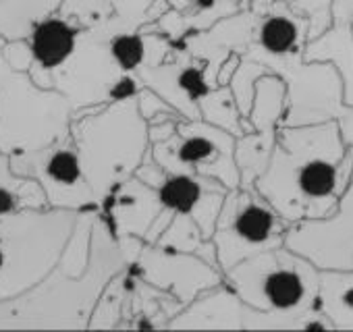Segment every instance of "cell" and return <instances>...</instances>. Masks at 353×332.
Segmentation results:
<instances>
[{"label":"cell","mask_w":353,"mask_h":332,"mask_svg":"<svg viewBox=\"0 0 353 332\" xmlns=\"http://www.w3.org/2000/svg\"><path fill=\"white\" fill-rule=\"evenodd\" d=\"M150 158L166 173L214 179L227 189L241 187L237 137L202 118H179L168 139L150 145Z\"/></svg>","instance_id":"obj_8"},{"label":"cell","mask_w":353,"mask_h":332,"mask_svg":"<svg viewBox=\"0 0 353 332\" xmlns=\"http://www.w3.org/2000/svg\"><path fill=\"white\" fill-rule=\"evenodd\" d=\"M141 87L135 75H127L114 63L106 38L96 30H83L69 61L50 71V90L65 94L75 112L137 96Z\"/></svg>","instance_id":"obj_9"},{"label":"cell","mask_w":353,"mask_h":332,"mask_svg":"<svg viewBox=\"0 0 353 332\" xmlns=\"http://www.w3.org/2000/svg\"><path fill=\"white\" fill-rule=\"evenodd\" d=\"M270 73L266 65L258 63V61H250V59H243L235 77L231 79V90L237 98V104L243 112V116L250 114L252 110V104H254V94H256V83L262 75Z\"/></svg>","instance_id":"obj_31"},{"label":"cell","mask_w":353,"mask_h":332,"mask_svg":"<svg viewBox=\"0 0 353 332\" xmlns=\"http://www.w3.org/2000/svg\"><path fill=\"white\" fill-rule=\"evenodd\" d=\"M127 297H129V268L114 274L112 280L102 291V295L94 307L90 328L92 330L119 328V324L123 322V309H125Z\"/></svg>","instance_id":"obj_27"},{"label":"cell","mask_w":353,"mask_h":332,"mask_svg":"<svg viewBox=\"0 0 353 332\" xmlns=\"http://www.w3.org/2000/svg\"><path fill=\"white\" fill-rule=\"evenodd\" d=\"M289 5L307 19L310 42L320 38L332 23V0H289Z\"/></svg>","instance_id":"obj_32"},{"label":"cell","mask_w":353,"mask_h":332,"mask_svg":"<svg viewBox=\"0 0 353 332\" xmlns=\"http://www.w3.org/2000/svg\"><path fill=\"white\" fill-rule=\"evenodd\" d=\"M245 303L233 287L221 282L200 293L190 305L172 315L168 330H245Z\"/></svg>","instance_id":"obj_20"},{"label":"cell","mask_w":353,"mask_h":332,"mask_svg":"<svg viewBox=\"0 0 353 332\" xmlns=\"http://www.w3.org/2000/svg\"><path fill=\"white\" fill-rule=\"evenodd\" d=\"M316 305L334 330H353V270H320Z\"/></svg>","instance_id":"obj_23"},{"label":"cell","mask_w":353,"mask_h":332,"mask_svg":"<svg viewBox=\"0 0 353 332\" xmlns=\"http://www.w3.org/2000/svg\"><path fill=\"white\" fill-rule=\"evenodd\" d=\"M79 34L81 30L59 13L42 19L28 38L34 52V65L46 71H54L65 65L77 48Z\"/></svg>","instance_id":"obj_22"},{"label":"cell","mask_w":353,"mask_h":332,"mask_svg":"<svg viewBox=\"0 0 353 332\" xmlns=\"http://www.w3.org/2000/svg\"><path fill=\"white\" fill-rule=\"evenodd\" d=\"M162 210L164 206L156 189L137 175L121 181L100 206V214L108 220L117 237L133 235L139 239H145Z\"/></svg>","instance_id":"obj_19"},{"label":"cell","mask_w":353,"mask_h":332,"mask_svg":"<svg viewBox=\"0 0 353 332\" xmlns=\"http://www.w3.org/2000/svg\"><path fill=\"white\" fill-rule=\"evenodd\" d=\"M141 85L160 94L183 118L200 121L198 100L212 87L206 77L204 61L174 44V54L154 67H141L137 73Z\"/></svg>","instance_id":"obj_17"},{"label":"cell","mask_w":353,"mask_h":332,"mask_svg":"<svg viewBox=\"0 0 353 332\" xmlns=\"http://www.w3.org/2000/svg\"><path fill=\"white\" fill-rule=\"evenodd\" d=\"M57 13L83 32L104 25L112 17L114 7L110 0H63Z\"/></svg>","instance_id":"obj_29"},{"label":"cell","mask_w":353,"mask_h":332,"mask_svg":"<svg viewBox=\"0 0 353 332\" xmlns=\"http://www.w3.org/2000/svg\"><path fill=\"white\" fill-rule=\"evenodd\" d=\"M63 0H0V38L28 40L34 28L54 15Z\"/></svg>","instance_id":"obj_24"},{"label":"cell","mask_w":353,"mask_h":332,"mask_svg":"<svg viewBox=\"0 0 353 332\" xmlns=\"http://www.w3.org/2000/svg\"><path fill=\"white\" fill-rule=\"evenodd\" d=\"M106 44H108V50H110L114 63L127 75H135L143 67V61H145V42H143V34L141 32H121V34H112V36L106 38Z\"/></svg>","instance_id":"obj_30"},{"label":"cell","mask_w":353,"mask_h":332,"mask_svg":"<svg viewBox=\"0 0 353 332\" xmlns=\"http://www.w3.org/2000/svg\"><path fill=\"white\" fill-rule=\"evenodd\" d=\"M135 175L156 189L164 208L172 210L174 214L192 216L202 233L212 239L223 202L229 191L221 181L183 173H166L150 158V152Z\"/></svg>","instance_id":"obj_15"},{"label":"cell","mask_w":353,"mask_h":332,"mask_svg":"<svg viewBox=\"0 0 353 332\" xmlns=\"http://www.w3.org/2000/svg\"><path fill=\"white\" fill-rule=\"evenodd\" d=\"M114 13L112 17L96 28V32L104 38L121 32H139L145 23H150V9L154 0H110Z\"/></svg>","instance_id":"obj_28"},{"label":"cell","mask_w":353,"mask_h":332,"mask_svg":"<svg viewBox=\"0 0 353 332\" xmlns=\"http://www.w3.org/2000/svg\"><path fill=\"white\" fill-rule=\"evenodd\" d=\"M287 83V110L283 127L339 121L345 110L343 79L332 63L303 61L281 75Z\"/></svg>","instance_id":"obj_11"},{"label":"cell","mask_w":353,"mask_h":332,"mask_svg":"<svg viewBox=\"0 0 353 332\" xmlns=\"http://www.w3.org/2000/svg\"><path fill=\"white\" fill-rule=\"evenodd\" d=\"M225 282L245 303V330H334L316 305L320 270L287 245L239 262Z\"/></svg>","instance_id":"obj_3"},{"label":"cell","mask_w":353,"mask_h":332,"mask_svg":"<svg viewBox=\"0 0 353 332\" xmlns=\"http://www.w3.org/2000/svg\"><path fill=\"white\" fill-rule=\"evenodd\" d=\"M137 106H139L141 116L148 121V125L154 123V121H158V118H162V116L179 114V112H176L160 94H156L152 87H145V85L137 92ZM179 116H181V114H179Z\"/></svg>","instance_id":"obj_33"},{"label":"cell","mask_w":353,"mask_h":332,"mask_svg":"<svg viewBox=\"0 0 353 332\" xmlns=\"http://www.w3.org/2000/svg\"><path fill=\"white\" fill-rule=\"evenodd\" d=\"M198 106H200L202 121H206L214 127H221V129L233 133L235 137H241L252 131V123L248 116H243L231 85L210 87L198 100Z\"/></svg>","instance_id":"obj_25"},{"label":"cell","mask_w":353,"mask_h":332,"mask_svg":"<svg viewBox=\"0 0 353 332\" xmlns=\"http://www.w3.org/2000/svg\"><path fill=\"white\" fill-rule=\"evenodd\" d=\"M158 245L174 249V251L194 253V256H198V258H202L208 264L219 268V256H216L214 241L208 239L202 233V229L196 225V220L192 216H188V214H174L172 216L170 225L166 227V231L158 239Z\"/></svg>","instance_id":"obj_26"},{"label":"cell","mask_w":353,"mask_h":332,"mask_svg":"<svg viewBox=\"0 0 353 332\" xmlns=\"http://www.w3.org/2000/svg\"><path fill=\"white\" fill-rule=\"evenodd\" d=\"M291 225L256 189H229L212 233L219 268L225 274L248 258L283 247Z\"/></svg>","instance_id":"obj_7"},{"label":"cell","mask_w":353,"mask_h":332,"mask_svg":"<svg viewBox=\"0 0 353 332\" xmlns=\"http://www.w3.org/2000/svg\"><path fill=\"white\" fill-rule=\"evenodd\" d=\"M79 212L23 208L0 216V301L36 287L61 260Z\"/></svg>","instance_id":"obj_5"},{"label":"cell","mask_w":353,"mask_h":332,"mask_svg":"<svg viewBox=\"0 0 353 332\" xmlns=\"http://www.w3.org/2000/svg\"><path fill=\"white\" fill-rule=\"evenodd\" d=\"M150 125L141 116L137 96L73 114L71 137L98 204L125 179L133 177L150 152Z\"/></svg>","instance_id":"obj_4"},{"label":"cell","mask_w":353,"mask_h":332,"mask_svg":"<svg viewBox=\"0 0 353 332\" xmlns=\"http://www.w3.org/2000/svg\"><path fill=\"white\" fill-rule=\"evenodd\" d=\"M3 56L15 71H30L34 65V52L28 40H11L3 44Z\"/></svg>","instance_id":"obj_34"},{"label":"cell","mask_w":353,"mask_h":332,"mask_svg":"<svg viewBox=\"0 0 353 332\" xmlns=\"http://www.w3.org/2000/svg\"><path fill=\"white\" fill-rule=\"evenodd\" d=\"M239 3H243L245 9H252L256 15H260V13L268 11V7L272 3H276V0H239Z\"/></svg>","instance_id":"obj_36"},{"label":"cell","mask_w":353,"mask_h":332,"mask_svg":"<svg viewBox=\"0 0 353 332\" xmlns=\"http://www.w3.org/2000/svg\"><path fill=\"white\" fill-rule=\"evenodd\" d=\"M129 268L148 284L174 297L181 307L190 305L206 289L225 282V274L206 260L158 243H143L137 262Z\"/></svg>","instance_id":"obj_14"},{"label":"cell","mask_w":353,"mask_h":332,"mask_svg":"<svg viewBox=\"0 0 353 332\" xmlns=\"http://www.w3.org/2000/svg\"><path fill=\"white\" fill-rule=\"evenodd\" d=\"M241 61H243V54H241V52H231V54L227 56V61L223 63V67H221V71H219V79H216L219 85H229V83H231V79L235 77V73H237Z\"/></svg>","instance_id":"obj_35"},{"label":"cell","mask_w":353,"mask_h":332,"mask_svg":"<svg viewBox=\"0 0 353 332\" xmlns=\"http://www.w3.org/2000/svg\"><path fill=\"white\" fill-rule=\"evenodd\" d=\"M256 13L252 9H243L231 17L221 19L212 28L204 32L188 34L176 46H183L190 54L204 61L206 77L212 87L219 85V71L231 52L245 54L248 46L252 44V30H254Z\"/></svg>","instance_id":"obj_18"},{"label":"cell","mask_w":353,"mask_h":332,"mask_svg":"<svg viewBox=\"0 0 353 332\" xmlns=\"http://www.w3.org/2000/svg\"><path fill=\"white\" fill-rule=\"evenodd\" d=\"M125 268L108 220L83 210L57 266L30 291L0 301V330H88L102 291Z\"/></svg>","instance_id":"obj_1"},{"label":"cell","mask_w":353,"mask_h":332,"mask_svg":"<svg viewBox=\"0 0 353 332\" xmlns=\"http://www.w3.org/2000/svg\"><path fill=\"white\" fill-rule=\"evenodd\" d=\"M353 177L336 121L281 127L254 189L289 222L328 216Z\"/></svg>","instance_id":"obj_2"},{"label":"cell","mask_w":353,"mask_h":332,"mask_svg":"<svg viewBox=\"0 0 353 332\" xmlns=\"http://www.w3.org/2000/svg\"><path fill=\"white\" fill-rule=\"evenodd\" d=\"M305 61L332 63L343 79L345 104L353 106V0H332V23L307 44Z\"/></svg>","instance_id":"obj_21"},{"label":"cell","mask_w":353,"mask_h":332,"mask_svg":"<svg viewBox=\"0 0 353 332\" xmlns=\"http://www.w3.org/2000/svg\"><path fill=\"white\" fill-rule=\"evenodd\" d=\"M0 38V152L40 149L71 133L73 104L59 90L40 87L3 56Z\"/></svg>","instance_id":"obj_6"},{"label":"cell","mask_w":353,"mask_h":332,"mask_svg":"<svg viewBox=\"0 0 353 332\" xmlns=\"http://www.w3.org/2000/svg\"><path fill=\"white\" fill-rule=\"evenodd\" d=\"M307 44V19L289 5V0H276L268 11L256 15L252 44L248 46L243 59L258 61L266 65L270 73L281 77L285 71L305 61Z\"/></svg>","instance_id":"obj_16"},{"label":"cell","mask_w":353,"mask_h":332,"mask_svg":"<svg viewBox=\"0 0 353 332\" xmlns=\"http://www.w3.org/2000/svg\"><path fill=\"white\" fill-rule=\"evenodd\" d=\"M287 110V83L274 73H266L256 83L254 104L248 114L252 131L237 137V164L241 187L254 189L256 179L266 171L276 145L279 129Z\"/></svg>","instance_id":"obj_12"},{"label":"cell","mask_w":353,"mask_h":332,"mask_svg":"<svg viewBox=\"0 0 353 332\" xmlns=\"http://www.w3.org/2000/svg\"><path fill=\"white\" fill-rule=\"evenodd\" d=\"M9 158L15 175L36 179L42 185L50 208L100 210L71 133L40 149L9 154Z\"/></svg>","instance_id":"obj_10"},{"label":"cell","mask_w":353,"mask_h":332,"mask_svg":"<svg viewBox=\"0 0 353 332\" xmlns=\"http://www.w3.org/2000/svg\"><path fill=\"white\" fill-rule=\"evenodd\" d=\"M285 245L318 270H353V177L336 208L324 218L293 222Z\"/></svg>","instance_id":"obj_13"}]
</instances>
